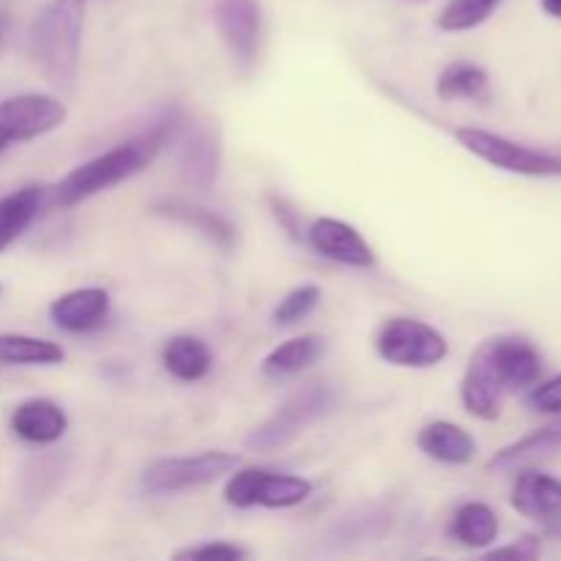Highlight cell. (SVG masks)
I'll list each match as a JSON object with an SVG mask.
<instances>
[{
    "mask_svg": "<svg viewBox=\"0 0 561 561\" xmlns=\"http://www.w3.org/2000/svg\"><path fill=\"white\" fill-rule=\"evenodd\" d=\"M179 124L181 121L168 115V118L157 121L151 129L140 131L131 140L118 142V146L107 148V151L96 153L93 159L82 162L80 168H75L58 181V186H55V203L64 208L80 206V203L124 184L131 175L142 173L159 157V151L168 146V140H173Z\"/></svg>",
    "mask_w": 561,
    "mask_h": 561,
    "instance_id": "obj_1",
    "label": "cell"
},
{
    "mask_svg": "<svg viewBox=\"0 0 561 561\" xmlns=\"http://www.w3.org/2000/svg\"><path fill=\"white\" fill-rule=\"evenodd\" d=\"M85 0H49L31 27V55L58 88H71L80 71Z\"/></svg>",
    "mask_w": 561,
    "mask_h": 561,
    "instance_id": "obj_2",
    "label": "cell"
},
{
    "mask_svg": "<svg viewBox=\"0 0 561 561\" xmlns=\"http://www.w3.org/2000/svg\"><path fill=\"white\" fill-rule=\"evenodd\" d=\"M241 466L239 455L222 453V449H211V453L201 455H181V458H162L153 460L140 477L142 493L153 499L179 496V493L197 491L211 482L222 480L230 471Z\"/></svg>",
    "mask_w": 561,
    "mask_h": 561,
    "instance_id": "obj_3",
    "label": "cell"
},
{
    "mask_svg": "<svg viewBox=\"0 0 561 561\" xmlns=\"http://www.w3.org/2000/svg\"><path fill=\"white\" fill-rule=\"evenodd\" d=\"M455 140L474 153L482 162L504 170V173L526 175V179H559L561 157L559 153L540 151V148L524 146L518 140L496 135V131L477 129V126H460L455 129Z\"/></svg>",
    "mask_w": 561,
    "mask_h": 561,
    "instance_id": "obj_4",
    "label": "cell"
},
{
    "mask_svg": "<svg viewBox=\"0 0 561 561\" xmlns=\"http://www.w3.org/2000/svg\"><path fill=\"white\" fill-rule=\"evenodd\" d=\"M222 496L236 510H294L312 496V482L307 477L279 474L257 466H236L228 474Z\"/></svg>",
    "mask_w": 561,
    "mask_h": 561,
    "instance_id": "obj_5",
    "label": "cell"
},
{
    "mask_svg": "<svg viewBox=\"0 0 561 561\" xmlns=\"http://www.w3.org/2000/svg\"><path fill=\"white\" fill-rule=\"evenodd\" d=\"M332 409L334 392L329 387L312 383V387L299 389V392L290 394L266 422H261V425L247 436V447H250L252 453H277V449L296 442L312 422L327 416Z\"/></svg>",
    "mask_w": 561,
    "mask_h": 561,
    "instance_id": "obj_6",
    "label": "cell"
},
{
    "mask_svg": "<svg viewBox=\"0 0 561 561\" xmlns=\"http://www.w3.org/2000/svg\"><path fill=\"white\" fill-rule=\"evenodd\" d=\"M376 351L394 367H436L447 359L449 345L438 329L416 318H389L376 334Z\"/></svg>",
    "mask_w": 561,
    "mask_h": 561,
    "instance_id": "obj_7",
    "label": "cell"
},
{
    "mask_svg": "<svg viewBox=\"0 0 561 561\" xmlns=\"http://www.w3.org/2000/svg\"><path fill=\"white\" fill-rule=\"evenodd\" d=\"M66 104L47 93H20L0 102V153L38 140L66 124Z\"/></svg>",
    "mask_w": 561,
    "mask_h": 561,
    "instance_id": "obj_8",
    "label": "cell"
},
{
    "mask_svg": "<svg viewBox=\"0 0 561 561\" xmlns=\"http://www.w3.org/2000/svg\"><path fill=\"white\" fill-rule=\"evenodd\" d=\"M474 359L488 370L504 394L526 392L542 376V356L526 337L502 334L474 351Z\"/></svg>",
    "mask_w": 561,
    "mask_h": 561,
    "instance_id": "obj_9",
    "label": "cell"
},
{
    "mask_svg": "<svg viewBox=\"0 0 561 561\" xmlns=\"http://www.w3.org/2000/svg\"><path fill=\"white\" fill-rule=\"evenodd\" d=\"M214 22L225 47L241 69H250L261 53L263 9L261 0H217Z\"/></svg>",
    "mask_w": 561,
    "mask_h": 561,
    "instance_id": "obj_10",
    "label": "cell"
},
{
    "mask_svg": "<svg viewBox=\"0 0 561 561\" xmlns=\"http://www.w3.org/2000/svg\"><path fill=\"white\" fill-rule=\"evenodd\" d=\"M305 239L312 250L327 261L340 263L351 268H370L376 266V250L367 244L365 236L354 225L334 217L312 219L310 228L305 230Z\"/></svg>",
    "mask_w": 561,
    "mask_h": 561,
    "instance_id": "obj_11",
    "label": "cell"
},
{
    "mask_svg": "<svg viewBox=\"0 0 561 561\" xmlns=\"http://www.w3.org/2000/svg\"><path fill=\"white\" fill-rule=\"evenodd\" d=\"M515 513L537 520L551 537H561V480L542 471H520L510 496Z\"/></svg>",
    "mask_w": 561,
    "mask_h": 561,
    "instance_id": "obj_12",
    "label": "cell"
},
{
    "mask_svg": "<svg viewBox=\"0 0 561 561\" xmlns=\"http://www.w3.org/2000/svg\"><path fill=\"white\" fill-rule=\"evenodd\" d=\"M173 140L179 142V168L184 179L197 190H211L222 170V148L217 135L203 126H184L175 129Z\"/></svg>",
    "mask_w": 561,
    "mask_h": 561,
    "instance_id": "obj_13",
    "label": "cell"
},
{
    "mask_svg": "<svg viewBox=\"0 0 561 561\" xmlns=\"http://www.w3.org/2000/svg\"><path fill=\"white\" fill-rule=\"evenodd\" d=\"M110 316V294L104 288H77L49 305V318L69 334H88L104 327Z\"/></svg>",
    "mask_w": 561,
    "mask_h": 561,
    "instance_id": "obj_14",
    "label": "cell"
},
{
    "mask_svg": "<svg viewBox=\"0 0 561 561\" xmlns=\"http://www.w3.org/2000/svg\"><path fill=\"white\" fill-rule=\"evenodd\" d=\"M11 431L16 438L36 447H47V444L60 442L69 431V416L60 409L55 400L33 398L25 400L11 414Z\"/></svg>",
    "mask_w": 561,
    "mask_h": 561,
    "instance_id": "obj_15",
    "label": "cell"
},
{
    "mask_svg": "<svg viewBox=\"0 0 561 561\" xmlns=\"http://www.w3.org/2000/svg\"><path fill=\"white\" fill-rule=\"evenodd\" d=\"M416 447L444 466H469L477 458V442L466 427L436 420L416 433Z\"/></svg>",
    "mask_w": 561,
    "mask_h": 561,
    "instance_id": "obj_16",
    "label": "cell"
},
{
    "mask_svg": "<svg viewBox=\"0 0 561 561\" xmlns=\"http://www.w3.org/2000/svg\"><path fill=\"white\" fill-rule=\"evenodd\" d=\"M323 351H327V340L321 334H299V337L285 340V343H279L277 348L263 356L261 376L268 378V381L299 376V373H305L307 367L321 359Z\"/></svg>",
    "mask_w": 561,
    "mask_h": 561,
    "instance_id": "obj_17",
    "label": "cell"
},
{
    "mask_svg": "<svg viewBox=\"0 0 561 561\" xmlns=\"http://www.w3.org/2000/svg\"><path fill=\"white\" fill-rule=\"evenodd\" d=\"M162 367L175 381H203L214 367L211 348L201 337H195V334H175V337L164 343Z\"/></svg>",
    "mask_w": 561,
    "mask_h": 561,
    "instance_id": "obj_18",
    "label": "cell"
},
{
    "mask_svg": "<svg viewBox=\"0 0 561 561\" xmlns=\"http://www.w3.org/2000/svg\"><path fill=\"white\" fill-rule=\"evenodd\" d=\"M561 453V416L557 422L546 427H537L529 436L518 438L510 447L499 449L491 460H488V469L491 471H515L520 466L531 463V460L548 458V455Z\"/></svg>",
    "mask_w": 561,
    "mask_h": 561,
    "instance_id": "obj_19",
    "label": "cell"
},
{
    "mask_svg": "<svg viewBox=\"0 0 561 561\" xmlns=\"http://www.w3.org/2000/svg\"><path fill=\"white\" fill-rule=\"evenodd\" d=\"M499 515L496 510L488 507L485 502H466L455 510L453 524H449V535L455 542L471 551H485L499 540Z\"/></svg>",
    "mask_w": 561,
    "mask_h": 561,
    "instance_id": "obj_20",
    "label": "cell"
},
{
    "mask_svg": "<svg viewBox=\"0 0 561 561\" xmlns=\"http://www.w3.org/2000/svg\"><path fill=\"white\" fill-rule=\"evenodd\" d=\"M504 398L507 394L499 389V383L488 376L485 367L471 356L469 367L463 373V381H460V403L469 411L474 420L482 422H496L504 411Z\"/></svg>",
    "mask_w": 561,
    "mask_h": 561,
    "instance_id": "obj_21",
    "label": "cell"
},
{
    "mask_svg": "<svg viewBox=\"0 0 561 561\" xmlns=\"http://www.w3.org/2000/svg\"><path fill=\"white\" fill-rule=\"evenodd\" d=\"M153 214L173 219V222L186 225V228H195L197 233H203L211 244L222 247V250H233L236 244L233 225H230L225 217H219L217 211H208V208L195 206V203L168 201L153 206Z\"/></svg>",
    "mask_w": 561,
    "mask_h": 561,
    "instance_id": "obj_22",
    "label": "cell"
},
{
    "mask_svg": "<svg viewBox=\"0 0 561 561\" xmlns=\"http://www.w3.org/2000/svg\"><path fill=\"white\" fill-rule=\"evenodd\" d=\"M44 203V186H22L11 195L0 197V252L14 244L38 217Z\"/></svg>",
    "mask_w": 561,
    "mask_h": 561,
    "instance_id": "obj_23",
    "label": "cell"
},
{
    "mask_svg": "<svg viewBox=\"0 0 561 561\" xmlns=\"http://www.w3.org/2000/svg\"><path fill=\"white\" fill-rule=\"evenodd\" d=\"M491 93V77L482 66L471 64V60H455V64L444 66L442 75L436 80V96L442 102H482Z\"/></svg>",
    "mask_w": 561,
    "mask_h": 561,
    "instance_id": "obj_24",
    "label": "cell"
},
{
    "mask_svg": "<svg viewBox=\"0 0 561 561\" xmlns=\"http://www.w3.org/2000/svg\"><path fill=\"white\" fill-rule=\"evenodd\" d=\"M66 359L64 348L53 340L31 337V334H0V365H60Z\"/></svg>",
    "mask_w": 561,
    "mask_h": 561,
    "instance_id": "obj_25",
    "label": "cell"
},
{
    "mask_svg": "<svg viewBox=\"0 0 561 561\" xmlns=\"http://www.w3.org/2000/svg\"><path fill=\"white\" fill-rule=\"evenodd\" d=\"M502 0H449L438 14L436 25L444 33H466L485 25Z\"/></svg>",
    "mask_w": 561,
    "mask_h": 561,
    "instance_id": "obj_26",
    "label": "cell"
},
{
    "mask_svg": "<svg viewBox=\"0 0 561 561\" xmlns=\"http://www.w3.org/2000/svg\"><path fill=\"white\" fill-rule=\"evenodd\" d=\"M321 299H323L321 288L312 283L288 290V294L279 299V305L274 307V312H272L274 323H277V327H294V323L305 321V318H310L312 312L318 310Z\"/></svg>",
    "mask_w": 561,
    "mask_h": 561,
    "instance_id": "obj_27",
    "label": "cell"
},
{
    "mask_svg": "<svg viewBox=\"0 0 561 561\" xmlns=\"http://www.w3.org/2000/svg\"><path fill=\"white\" fill-rule=\"evenodd\" d=\"M526 405L537 414L561 416V373L548 381L531 383L529 392H526Z\"/></svg>",
    "mask_w": 561,
    "mask_h": 561,
    "instance_id": "obj_28",
    "label": "cell"
},
{
    "mask_svg": "<svg viewBox=\"0 0 561 561\" xmlns=\"http://www.w3.org/2000/svg\"><path fill=\"white\" fill-rule=\"evenodd\" d=\"M250 557V551L233 542H203V546L175 551V559H195V561H239Z\"/></svg>",
    "mask_w": 561,
    "mask_h": 561,
    "instance_id": "obj_29",
    "label": "cell"
},
{
    "mask_svg": "<svg viewBox=\"0 0 561 561\" xmlns=\"http://www.w3.org/2000/svg\"><path fill=\"white\" fill-rule=\"evenodd\" d=\"M268 206H272L274 219L283 225V230L290 236V239H301V236H305L301 233V225H299V211H296V208L290 206L285 197L268 195Z\"/></svg>",
    "mask_w": 561,
    "mask_h": 561,
    "instance_id": "obj_30",
    "label": "cell"
},
{
    "mask_svg": "<svg viewBox=\"0 0 561 561\" xmlns=\"http://www.w3.org/2000/svg\"><path fill=\"white\" fill-rule=\"evenodd\" d=\"M540 557V540L537 537H518L513 546L493 548L488 551V559H537Z\"/></svg>",
    "mask_w": 561,
    "mask_h": 561,
    "instance_id": "obj_31",
    "label": "cell"
},
{
    "mask_svg": "<svg viewBox=\"0 0 561 561\" xmlns=\"http://www.w3.org/2000/svg\"><path fill=\"white\" fill-rule=\"evenodd\" d=\"M546 14H551L553 20H561V0H540Z\"/></svg>",
    "mask_w": 561,
    "mask_h": 561,
    "instance_id": "obj_32",
    "label": "cell"
},
{
    "mask_svg": "<svg viewBox=\"0 0 561 561\" xmlns=\"http://www.w3.org/2000/svg\"><path fill=\"white\" fill-rule=\"evenodd\" d=\"M9 25H11L9 14H5V11H0V47H3L5 36H9Z\"/></svg>",
    "mask_w": 561,
    "mask_h": 561,
    "instance_id": "obj_33",
    "label": "cell"
}]
</instances>
